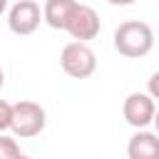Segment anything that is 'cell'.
I'll list each match as a JSON object with an SVG mask.
<instances>
[{
  "label": "cell",
  "instance_id": "cell-1",
  "mask_svg": "<svg viewBox=\"0 0 159 159\" xmlns=\"http://www.w3.org/2000/svg\"><path fill=\"white\" fill-rule=\"evenodd\" d=\"M154 47V32L142 20H127L114 30V50L124 57H144Z\"/></svg>",
  "mask_w": 159,
  "mask_h": 159
},
{
  "label": "cell",
  "instance_id": "cell-2",
  "mask_svg": "<svg viewBox=\"0 0 159 159\" xmlns=\"http://www.w3.org/2000/svg\"><path fill=\"white\" fill-rule=\"evenodd\" d=\"M60 65H62L65 75H70L75 80H87L97 70V55L92 52V47L87 42H70L62 47Z\"/></svg>",
  "mask_w": 159,
  "mask_h": 159
},
{
  "label": "cell",
  "instance_id": "cell-3",
  "mask_svg": "<svg viewBox=\"0 0 159 159\" xmlns=\"http://www.w3.org/2000/svg\"><path fill=\"white\" fill-rule=\"evenodd\" d=\"M47 124V117H45V109L37 104V102H30V99H22L17 104H12V134L20 137V139H30V137H37Z\"/></svg>",
  "mask_w": 159,
  "mask_h": 159
},
{
  "label": "cell",
  "instance_id": "cell-4",
  "mask_svg": "<svg viewBox=\"0 0 159 159\" xmlns=\"http://www.w3.org/2000/svg\"><path fill=\"white\" fill-rule=\"evenodd\" d=\"M42 10L35 0H17L7 12V27L15 35H32L40 27Z\"/></svg>",
  "mask_w": 159,
  "mask_h": 159
},
{
  "label": "cell",
  "instance_id": "cell-5",
  "mask_svg": "<svg viewBox=\"0 0 159 159\" xmlns=\"http://www.w3.org/2000/svg\"><path fill=\"white\" fill-rule=\"evenodd\" d=\"M65 30L75 37V42L94 40L99 35V15H97V10L89 7V5H80L77 2V7H75V12H72V17H70Z\"/></svg>",
  "mask_w": 159,
  "mask_h": 159
},
{
  "label": "cell",
  "instance_id": "cell-6",
  "mask_svg": "<svg viewBox=\"0 0 159 159\" xmlns=\"http://www.w3.org/2000/svg\"><path fill=\"white\" fill-rule=\"evenodd\" d=\"M122 114L127 119V124L137 127V129H144L147 124L154 122V114H157V104L149 94L144 92H132L127 99H124V107H122Z\"/></svg>",
  "mask_w": 159,
  "mask_h": 159
},
{
  "label": "cell",
  "instance_id": "cell-7",
  "mask_svg": "<svg viewBox=\"0 0 159 159\" xmlns=\"http://www.w3.org/2000/svg\"><path fill=\"white\" fill-rule=\"evenodd\" d=\"M129 159H159V134L139 129L127 144Z\"/></svg>",
  "mask_w": 159,
  "mask_h": 159
},
{
  "label": "cell",
  "instance_id": "cell-8",
  "mask_svg": "<svg viewBox=\"0 0 159 159\" xmlns=\"http://www.w3.org/2000/svg\"><path fill=\"white\" fill-rule=\"evenodd\" d=\"M75 7H77L75 0H47L45 7H42V20L55 30H65Z\"/></svg>",
  "mask_w": 159,
  "mask_h": 159
},
{
  "label": "cell",
  "instance_id": "cell-9",
  "mask_svg": "<svg viewBox=\"0 0 159 159\" xmlns=\"http://www.w3.org/2000/svg\"><path fill=\"white\" fill-rule=\"evenodd\" d=\"M20 147L12 137L7 134H0V159H20Z\"/></svg>",
  "mask_w": 159,
  "mask_h": 159
},
{
  "label": "cell",
  "instance_id": "cell-10",
  "mask_svg": "<svg viewBox=\"0 0 159 159\" xmlns=\"http://www.w3.org/2000/svg\"><path fill=\"white\" fill-rule=\"evenodd\" d=\"M10 124H12V104L0 99V134L5 129H10Z\"/></svg>",
  "mask_w": 159,
  "mask_h": 159
},
{
  "label": "cell",
  "instance_id": "cell-11",
  "mask_svg": "<svg viewBox=\"0 0 159 159\" xmlns=\"http://www.w3.org/2000/svg\"><path fill=\"white\" fill-rule=\"evenodd\" d=\"M147 94H149L152 99H159V72H154V75L149 77V82H147Z\"/></svg>",
  "mask_w": 159,
  "mask_h": 159
},
{
  "label": "cell",
  "instance_id": "cell-12",
  "mask_svg": "<svg viewBox=\"0 0 159 159\" xmlns=\"http://www.w3.org/2000/svg\"><path fill=\"white\" fill-rule=\"evenodd\" d=\"M109 5H132V2H137V0H107Z\"/></svg>",
  "mask_w": 159,
  "mask_h": 159
},
{
  "label": "cell",
  "instance_id": "cell-13",
  "mask_svg": "<svg viewBox=\"0 0 159 159\" xmlns=\"http://www.w3.org/2000/svg\"><path fill=\"white\" fill-rule=\"evenodd\" d=\"M154 127H157V134H159V109H157V114H154V122H152Z\"/></svg>",
  "mask_w": 159,
  "mask_h": 159
},
{
  "label": "cell",
  "instance_id": "cell-14",
  "mask_svg": "<svg viewBox=\"0 0 159 159\" xmlns=\"http://www.w3.org/2000/svg\"><path fill=\"white\" fill-rule=\"evenodd\" d=\"M5 7H7V0H0V15L5 12Z\"/></svg>",
  "mask_w": 159,
  "mask_h": 159
},
{
  "label": "cell",
  "instance_id": "cell-15",
  "mask_svg": "<svg viewBox=\"0 0 159 159\" xmlns=\"http://www.w3.org/2000/svg\"><path fill=\"white\" fill-rule=\"evenodd\" d=\"M2 84H5V72L0 70V89H2Z\"/></svg>",
  "mask_w": 159,
  "mask_h": 159
},
{
  "label": "cell",
  "instance_id": "cell-16",
  "mask_svg": "<svg viewBox=\"0 0 159 159\" xmlns=\"http://www.w3.org/2000/svg\"><path fill=\"white\" fill-rule=\"evenodd\" d=\"M20 159H32V157H27V154H22V157H20Z\"/></svg>",
  "mask_w": 159,
  "mask_h": 159
}]
</instances>
